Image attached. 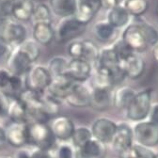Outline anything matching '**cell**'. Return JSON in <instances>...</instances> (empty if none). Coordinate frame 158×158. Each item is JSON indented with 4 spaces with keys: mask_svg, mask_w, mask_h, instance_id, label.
I'll return each instance as SVG.
<instances>
[{
    "mask_svg": "<svg viewBox=\"0 0 158 158\" xmlns=\"http://www.w3.org/2000/svg\"><path fill=\"white\" fill-rule=\"evenodd\" d=\"M27 39V27L13 18L0 20V40L15 48Z\"/></svg>",
    "mask_w": 158,
    "mask_h": 158,
    "instance_id": "1",
    "label": "cell"
},
{
    "mask_svg": "<svg viewBox=\"0 0 158 158\" xmlns=\"http://www.w3.org/2000/svg\"><path fill=\"white\" fill-rule=\"evenodd\" d=\"M152 89H146L136 92L135 96L125 109L126 118L132 122H142L148 117L152 108Z\"/></svg>",
    "mask_w": 158,
    "mask_h": 158,
    "instance_id": "2",
    "label": "cell"
},
{
    "mask_svg": "<svg viewBox=\"0 0 158 158\" xmlns=\"http://www.w3.org/2000/svg\"><path fill=\"white\" fill-rule=\"evenodd\" d=\"M56 140L48 124L27 123V141L29 144L35 146V148L51 151Z\"/></svg>",
    "mask_w": 158,
    "mask_h": 158,
    "instance_id": "3",
    "label": "cell"
},
{
    "mask_svg": "<svg viewBox=\"0 0 158 158\" xmlns=\"http://www.w3.org/2000/svg\"><path fill=\"white\" fill-rule=\"evenodd\" d=\"M94 67H99L107 71L111 76L113 85L122 82L125 77L120 59L118 58L112 46L105 47L100 50L97 63Z\"/></svg>",
    "mask_w": 158,
    "mask_h": 158,
    "instance_id": "4",
    "label": "cell"
},
{
    "mask_svg": "<svg viewBox=\"0 0 158 158\" xmlns=\"http://www.w3.org/2000/svg\"><path fill=\"white\" fill-rule=\"evenodd\" d=\"M52 81V76L46 66L34 65L25 75L26 89L44 93Z\"/></svg>",
    "mask_w": 158,
    "mask_h": 158,
    "instance_id": "5",
    "label": "cell"
},
{
    "mask_svg": "<svg viewBox=\"0 0 158 158\" xmlns=\"http://www.w3.org/2000/svg\"><path fill=\"white\" fill-rule=\"evenodd\" d=\"M85 27L86 26L79 22L74 16L59 19L55 27V40L59 44L67 43L83 33Z\"/></svg>",
    "mask_w": 158,
    "mask_h": 158,
    "instance_id": "6",
    "label": "cell"
},
{
    "mask_svg": "<svg viewBox=\"0 0 158 158\" xmlns=\"http://www.w3.org/2000/svg\"><path fill=\"white\" fill-rule=\"evenodd\" d=\"M7 60V69L12 73L24 76L33 66V60L30 56L19 46L12 49Z\"/></svg>",
    "mask_w": 158,
    "mask_h": 158,
    "instance_id": "7",
    "label": "cell"
},
{
    "mask_svg": "<svg viewBox=\"0 0 158 158\" xmlns=\"http://www.w3.org/2000/svg\"><path fill=\"white\" fill-rule=\"evenodd\" d=\"M122 40L133 52L137 54L144 52L149 47L139 23L128 25L123 32Z\"/></svg>",
    "mask_w": 158,
    "mask_h": 158,
    "instance_id": "8",
    "label": "cell"
},
{
    "mask_svg": "<svg viewBox=\"0 0 158 158\" xmlns=\"http://www.w3.org/2000/svg\"><path fill=\"white\" fill-rule=\"evenodd\" d=\"M134 137L136 143L144 147L158 145V126L151 122H139L133 128Z\"/></svg>",
    "mask_w": 158,
    "mask_h": 158,
    "instance_id": "9",
    "label": "cell"
},
{
    "mask_svg": "<svg viewBox=\"0 0 158 158\" xmlns=\"http://www.w3.org/2000/svg\"><path fill=\"white\" fill-rule=\"evenodd\" d=\"M117 129V123L108 118H98L93 122L90 131L92 137L100 142L110 144Z\"/></svg>",
    "mask_w": 158,
    "mask_h": 158,
    "instance_id": "10",
    "label": "cell"
},
{
    "mask_svg": "<svg viewBox=\"0 0 158 158\" xmlns=\"http://www.w3.org/2000/svg\"><path fill=\"white\" fill-rule=\"evenodd\" d=\"M90 96L91 89L89 86H87L85 83L73 82L64 100L71 106L82 108L89 106Z\"/></svg>",
    "mask_w": 158,
    "mask_h": 158,
    "instance_id": "11",
    "label": "cell"
},
{
    "mask_svg": "<svg viewBox=\"0 0 158 158\" xmlns=\"http://www.w3.org/2000/svg\"><path fill=\"white\" fill-rule=\"evenodd\" d=\"M93 67L82 58L69 59L66 75L73 82L85 83L90 78Z\"/></svg>",
    "mask_w": 158,
    "mask_h": 158,
    "instance_id": "12",
    "label": "cell"
},
{
    "mask_svg": "<svg viewBox=\"0 0 158 158\" xmlns=\"http://www.w3.org/2000/svg\"><path fill=\"white\" fill-rule=\"evenodd\" d=\"M133 139V129L127 123H122L117 124V129L110 144L112 145L113 149L121 155L132 147L134 144Z\"/></svg>",
    "mask_w": 158,
    "mask_h": 158,
    "instance_id": "13",
    "label": "cell"
},
{
    "mask_svg": "<svg viewBox=\"0 0 158 158\" xmlns=\"http://www.w3.org/2000/svg\"><path fill=\"white\" fill-rule=\"evenodd\" d=\"M103 8L101 0H76V13L74 17L87 26Z\"/></svg>",
    "mask_w": 158,
    "mask_h": 158,
    "instance_id": "14",
    "label": "cell"
},
{
    "mask_svg": "<svg viewBox=\"0 0 158 158\" xmlns=\"http://www.w3.org/2000/svg\"><path fill=\"white\" fill-rule=\"evenodd\" d=\"M50 130L56 140L67 141L71 139L74 131V123L67 116H56L49 124Z\"/></svg>",
    "mask_w": 158,
    "mask_h": 158,
    "instance_id": "15",
    "label": "cell"
},
{
    "mask_svg": "<svg viewBox=\"0 0 158 158\" xmlns=\"http://www.w3.org/2000/svg\"><path fill=\"white\" fill-rule=\"evenodd\" d=\"M7 143L15 148H22L27 141V123L10 122L5 128Z\"/></svg>",
    "mask_w": 158,
    "mask_h": 158,
    "instance_id": "16",
    "label": "cell"
},
{
    "mask_svg": "<svg viewBox=\"0 0 158 158\" xmlns=\"http://www.w3.org/2000/svg\"><path fill=\"white\" fill-rule=\"evenodd\" d=\"M125 76L131 79H137L145 72V61L137 53H132L121 62Z\"/></svg>",
    "mask_w": 158,
    "mask_h": 158,
    "instance_id": "17",
    "label": "cell"
},
{
    "mask_svg": "<svg viewBox=\"0 0 158 158\" xmlns=\"http://www.w3.org/2000/svg\"><path fill=\"white\" fill-rule=\"evenodd\" d=\"M113 91L110 88H91L90 105L96 110H106L112 105Z\"/></svg>",
    "mask_w": 158,
    "mask_h": 158,
    "instance_id": "18",
    "label": "cell"
},
{
    "mask_svg": "<svg viewBox=\"0 0 158 158\" xmlns=\"http://www.w3.org/2000/svg\"><path fill=\"white\" fill-rule=\"evenodd\" d=\"M73 81L66 75H60L52 78V81L46 89V92L58 100H64L68 95Z\"/></svg>",
    "mask_w": 158,
    "mask_h": 158,
    "instance_id": "19",
    "label": "cell"
},
{
    "mask_svg": "<svg viewBox=\"0 0 158 158\" xmlns=\"http://www.w3.org/2000/svg\"><path fill=\"white\" fill-rule=\"evenodd\" d=\"M106 153V145L93 137L81 148L76 150L77 158H105Z\"/></svg>",
    "mask_w": 158,
    "mask_h": 158,
    "instance_id": "20",
    "label": "cell"
},
{
    "mask_svg": "<svg viewBox=\"0 0 158 158\" xmlns=\"http://www.w3.org/2000/svg\"><path fill=\"white\" fill-rule=\"evenodd\" d=\"M131 15L123 7V5H118L107 10L106 21L116 29L126 27L130 22Z\"/></svg>",
    "mask_w": 158,
    "mask_h": 158,
    "instance_id": "21",
    "label": "cell"
},
{
    "mask_svg": "<svg viewBox=\"0 0 158 158\" xmlns=\"http://www.w3.org/2000/svg\"><path fill=\"white\" fill-rule=\"evenodd\" d=\"M53 15L59 19L72 17L76 13V0H49Z\"/></svg>",
    "mask_w": 158,
    "mask_h": 158,
    "instance_id": "22",
    "label": "cell"
},
{
    "mask_svg": "<svg viewBox=\"0 0 158 158\" xmlns=\"http://www.w3.org/2000/svg\"><path fill=\"white\" fill-rule=\"evenodd\" d=\"M32 39L39 45H48L55 40V28L51 24L32 25Z\"/></svg>",
    "mask_w": 158,
    "mask_h": 158,
    "instance_id": "23",
    "label": "cell"
},
{
    "mask_svg": "<svg viewBox=\"0 0 158 158\" xmlns=\"http://www.w3.org/2000/svg\"><path fill=\"white\" fill-rule=\"evenodd\" d=\"M136 91L128 86H123L113 91L112 105L118 109H126L130 105Z\"/></svg>",
    "mask_w": 158,
    "mask_h": 158,
    "instance_id": "24",
    "label": "cell"
},
{
    "mask_svg": "<svg viewBox=\"0 0 158 158\" xmlns=\"http://www.w3.org/2000/svg\"><path fill=\"white\" fill-rule=\"evenodd\" d=\"M7 117L10 122L27 123V108L24 103L18 97H10Z\"/></svg>",
    "mask_w": 158,
    "mask_h": 158,
    "instance_id": "25",
    "label": "cell"
},
{
    "mask_svg": "<svg viewBox=\"0 0 158 158\" xmlns=\"http://www.w3.org/2000/svg\"><path fill=\"white\" fill-rule=\"evenodd\" d=\"M34 7L35 3L33 0H18L13 9L11 18L25 24L26 22L30 21Z\"/></svg>",
    "mask_w": 158,
    "mask_h": 158,
    "instance_id": "26",
    "label": "cell"
},
{
    "mask_svg": "<svg viewBox=\"0 0 158 158\" xmlns=\"http://www.w3.org/2000/svg\"><path fill=\"white\" fill-rule=\"evenodd\" d=\"M92 31L95 38L101 43H108L117 36V29L113 27L106 20L95 23Z\"/></svg>",
    "mask_w": 158,
    "mask_h": 158,
    "instance_id": "27",
    "label": "cell"
},
{
    "mask_svg": "<svg viewBox=\"0 0 158 158\" xmlns=\"http://www.w3.org/2000/svg\"><path fill=\"white\" fill-rule=\"evenodd\" d=\"M30 21L32 22V25L41 24V23L52 25L53 13L51 11L50 7L45 3L35 4Z\"/></svg>",
    "mask_w": 158,
    "mask_h": 158,
    "instance_id": "28",
    "label": "cell"
},
{
    "mask_svg": "<svg viewBox=\"0 0 158 158\" xmlns=\"http://www.w3.org/2000/svg\"><path fill=\"white\" fill-rule=\"evenodd\" d=\"M68 63H69V59L66 58L65 56H56L50 59L46 68H47L48 72L50 73L52 78H54L56 76L66 74Z\"/></svg>",
    "mask_w": 158,
    "mask_h": 158,
    "instance_id": "29",
    "label": "cell"
},
{
    "mask_svg": "<svg viewBox=\"0 0 158 158\" xmlns=\"http://www.w3.org/2000/svg\"><path fill=\"white\" fill-rule=\"evenodd\" d=\"M92 138V134L90 128L86 126H78L74 128L71 140L73 142V146L77 150L85 145L88 141Z\"/></svg>",
    "mask_w": 158,
    "mask_h": 158,
    "instance_id": "30",
    "label": "cell"
},
{
    "mask_svg": "<svg viewBox=\"0 0 158 158\" xmlns=\"http://www.w3.org/2000/svg\"><path fill=\"white\" fill-rule=\"evenodd\" d=\"M99 54H100V49H99L95 43H93L90 40H84L82 59H84L92 67H94L97 63Z\"/></svg>",
    "mask_w": 158,
    "mask_h": 158,
    "instance_id": "31",
    "label": "cell"
},
{
    "mask_svg": "<svg viewBox=\"0 0 158 158\" xmlns=\"http://www.w3.org/2000/svg\"><path fill=\"white\" fill-rule=\"evenodd\" d=\"M123 5L131 16L136 17L143 15L149 8L148 0H125Z\"/></svg>",
    "mask_w": 158,
    "mask_h": 158,
    "instance_id": "32",
    "label": "cell"
},
{
    "mask_svg": "<svg viewBox=\"0 0 158 158\" xmlns=\"http://www.w3.org/2000/svg\"><path fill=\"white\" fill-rule=\"evenodd\" d=\"M154 156L153 152L137 143L133 144L127 152L121 154L122 158H154Z\"/></svg>",
    "mask_w": 158,
    "mask_h": 158,
    "instance_id": "33",
    "label": "cell"
},
{
    "mask_svg": "<svg viewBox=\"0 0 158 158\" xmlns=\"http://www.w3.org/2000/svg\"><path fill=\"white\" fill-rule=\"evenodd\" d=\"M18 46L30 56V58L33 60V62H35L39 58L40 55H41V48H40V45L34 41L32 38L27 39L25 42H23Z\"/></svg>",
    "mask_w": 158,
    "mask_h": 158,
    "instance_id": "34",
    "label": "cell"
},
{
    "mask_svg": "<svg viewBox=\"0 0 158 158\" xmlns=\"http://www.w3.org/2000/svg\"><path fill=\"white\" fill-rule=\"evenodd\" d=\"M149 46H154L158 43V30L147 22L139 23Z\"/></svg>",
    "mask_w": 158,
    "mask_h": 158,
    "instance_id": "35",
    "label": "cell"
},
{
    "mask_svg": "<svg viewBox=\"0 0 158 158\" xmlns=\"http://www.w3.org/2000/svg\"><path fill=\"white\" fill-rule=\"evenodd\" d=\"M54 158H77L76 149L70 143H61L57 146Z\"/></svg>",
    "mask_w": 158,
    "mask_h": 158,
    "instance_id": "36",
    "label": "cell"
},
{
    "mask_svg": "<svg viewBox=\"0 0 158 158\" xmlns=\"http://www.w3.org/2000/svg\"><path fill=\"white\" fill-rule=\"evenodd\" d=\"M112 48L114 49L118 58L120 59V61H123L124 59L129 56L132 53H134L125 44L124 42L123 41V40H118V41H117L113 45H112Z\"/></svg>",
    "mask_w": 158,
    "mask_h": 158,
    "instance_id": "37",
    "label": "cell"
},
{
    "mask_svg": "<svg viewBox=\"0 0 158 158\" xmlns=\"http://www.w3.org/2000/svg\"><path fill=\"white\" fill-rule=\"evenodd\" d=\"M18 0H0V20L11 18L13 9Z\"/></svg>",
    "mask_w": 158,
    "mask_h": 158,
    "instance_id": "38",
    "label": "cell"
},
{
    "mask_svg": "<svg viewBox=\"0 0 158 158\" xmlns=\"http://www.w3.org/2000/svg\"><path fill=\"white\" fill-rule=\"evenodd\" d=\"M67 53L71 58H82L83 54V41L75 40L69 44Z\"/></svg>",
    "mask_w": 158,
    "mask_h": 158,
    "instance_id": "39",
    "label": "cell"
},
{
    "mask_svg": "<svg viewBox=\"0 0 158 158\" xmlns=\"http://www.w3.org/2000/svg\"><path fill=\"white\" fill-rule=\"evenodd\" d=\"M24 84H25V81H23V76L11 74L7 89H9L12 92L20 93L24 89Z\"/></svg>",
    "mask_w": 158,
    "mask_h": 158,
    "instance_id": "40",
    "label": "cell"
},
{
    "mask_svg": "<svg viewBox=\"0 0 158 158\" xmlns=\"http://www.w3.org/2000/svg\"><path fill=\"white\" fill-rule=\"evenodd\" d=\"M11 74L12 73L7 68H0V89H4L8 88Z\"/></svg>",
    "mask_w": 158,
    "mask_h": 158,
    "instance_id": "41",
    "label": "cell"
},
{
    "mask_svg": "<svg viewBox=\"0 0 158 158\" xmlns=\"http://www.w3.org/2000/svg\"><path fill=\"white\" fill-rule=\"evenodd\" d=\"M30 158H54V155L50 150L35 148L30 151Z\"/></svg>",
    "mask_w": 158,
    "mask_h": 158,
    "instance_id": "42",
    "label": "cell"
},
{
    "mask_svg": "<svg viewBox=\"0 0 158 158\" xmlns=\"http://www.w3.org/2000/svg\"><path fill=\"white\" fill-rule=\"evenodd\" d=\"M9 102H10V96L6 95L2 90H0V117L7 116Z\"/></svg>",
    "mask_w": 158,
    "mask_h": 158,
    "instance_id": "43",
    "label": "cell"
},
{
    "mask_svg": "<svg viewBox=\"0 0 158 158\" xmlns=\"http://www.w3.org/2000/svg\"><path fill=\"white\" fill-rule=\"evenodd\" d=\"M12 49L13 48H11L9 44L4 43L2 40H0V59L8 58Z\"/></svg>",
    "mask_w": 158,
    "mask_h": 158,
    "instance_id": "44",
    "label": "cell"
},
{
    "mask_svg": "<svg viewBox=\"0 0 158 158\" xmlns=\"http://www.w3.org/2000/svg\"><path fill=\"white\" fill-rule=\"evenodd\" d=\"M102 1V6L105 9H111L113 7L118 6V5H123L125 0H101Z\"/></svg>",
    "mask_w": 158,
    "mask_h": 158,
    "instance_id": "45",
    "label": "cell"
},
{
    "mask_svg": "<svg viewBox=\"0 0 158 158\" xmlns=\"http://www.w3.org/2000/svg\"><path fill=\"white\" fill-rule=\"evenodd\" d=\"M150 122L154 125L158 126V104L152 106L150 111Z\"/></svg>",
    "mask_w": 158,
    "mask_h": 158,
    "instance_id": "46",
    "label": "cell"
},
{
    "mask_svg": "<svg viewBox=\"0 0 158 158\" xmlns=\"http://www.w3.org/2000/svg\"><path fill=\"white\" fill-rule=\"evenodd\" d=\"M13 158H30V151L27 149H21L17 151Z\"/></svg>",
    "mask_w": 158,
    "mask_h": 158,
    "instance_id": "47",
    "label": "cell"
},
{
    "mask_svg": "<svg viewBox=\"0 0 158 158\" xmlns=\"http://www.w3.org/2000/svg\"><path fill=\"white\" fill-rule=\"evenodd\" d=\"M7 143V136H6V130L3 126L0 125V149L5 146Z\"/></svg>",
    "mask_w": 158,
    "mask_h": 158,
    "instance_id": "48",
    "label": "cell"
},
{
    "mask_svg": "<svg viewBox=\"0 0 158 158\" xmlns=\"http://www.w3.org/2000/svg\"><path fill=\"white\" fill-rule=\"evenodd\" d=\"M152 56H153V58L155 59V61L158 63V43L152 48Z\"/></svg>",
    "mask_w": 158,
    "mask_h": 158,
    "instance_id": "49",
    "label": "cell"
},
{
    "mask_svg": "<svg viewBox=\"0 0 158 158\" xmlns=\"http://www.w3.org/2000/svg\"><path fill=\"white\" fill-rule=\"evenodd\" d=\"M0 158H13V157L9 156V155H1V156H0Z\"/></svg>",
    "mask_w": 158,
    "mask_h": 158,
    "instance_id": "50",
    "label": "cell"
},
{
    "mask_svg": "<svg viewBox=\"0 0 158 158\" xmlns=\"http://www.w3.org/2000/svg\"><path fill=\"white\" fill-rule=\"evenodd\" d=\"M156 13H157V15H158V4H157V6H156Z\"/></svg>",
    "mask_w": 158,
    "mask_h": 158,
    "instance_id": "51",
    "label": "cell"
},
{
    "mask_svg": "<svg viewBox=\"0 0 158 158\" xmlns=\"http://www.w3.org/2000/svg\"><path fill=\"white\" fill-rule=\"evenodd\" d=\"M154 158H158V154H155V156H154Z\"/></svg>",
    "mask_w": 158,
    "mask_h": 158,
    "instance_id": "52",
    "label": "cell"
}]
</instances>
